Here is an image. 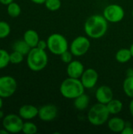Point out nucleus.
I'll use <instances>...</instances> for the list:
<instances>
[{
    "label": "nucleus",
    "mask_w": 133,
    "mask_h": 134,
    "mask_svg": "<svg viewBox=\"0 0 133 134\" xmlns=\"http://www.w3.org/2000/svg\"><path fill=\"white\" fill-rule=\"evenodd\" d=\"M108 29V21L103 15L94 14L85 22L84 31L90 38L98 39L105 35Z\"/></svg>",
    "instance_id": "nucleus-1"
},
{
    "label": "nucleus",
    "mask_w": 133,
    "mask_h": 134,
    "mask_svg": "<svg viewBox=\"0 0 133 134\" xmlns=\"http://www.w3.org/2000/svg\"><path fill=\"white\" fill-rule=\"evenodd\" d=\"M85 87L80 79H74L68 77L65 79L60 84V94L66 99L74 100L78 96L85 93Z\"/></svg>",
    "instance_id": "nucleus-2"
},
{
    "label": "nucleus",
    "mask_w": 133,
    "mask_h": 134,
    "mask_svg": "<svg viewBox=\"0 0 133 134\" xmlns=\"http://www.w3.org/2000/svg\"><path fill=\"white\" fill-rule=\"evenodd\" d=\"M27 56V66L33 71H42L48 64L49 59L45 50L41 49L38 47L31 48Z\"/></svg>",
    "instance_id": "nucleus-3"
},
{
    "label": "nucleus",
    "mask_w": 133,
    "mask_h": 134,
    "mask_svg": "<svg viewBox=\"0 0 133 134\" xmlns=\"http://www.w3.org/2000/svg\"><path fill=\"white\" fill-rule=\"evenodd\" d=\"M110 115L107 105L98 102L90 108L87 118L90 124L99 126L107 122Z\"/></svg>",
    "instance_id": "nucleus-4"
},
{
    "label": "nucleus",
    "mask_w": 133,
    "mask_h": 134,
    "mask_svg": "<svg viewBox=\"0 0 133 134\" xmlns=\"http://www.w3.org/2000/svg\"><path fill=\"white\" fill-rule=\"evenodd\" d=\"M46 41L48 46L47 49L54 55L60 56L69 49L67 39L60 33H53L50 35Z\"/></svg>",
    "instance_id": "nucleus-5"
},
{
    "label": "nucleus",
    "mask_w": 133,
    "mask_h": 134,
    "mask_svg": "<svg viewBox=\"0 0 133 134\" xmlns=\"http://www.w3.org/2000/svg\"><path fill=\"white\" fill-rule=\"evenodd\" d=\"M91 46L88 36L79 35L74 38L69 46L70 51L74 57H82L88 53Z\"/></svg>",
    "instance_id": "nucleus-6"
},
{
    "label": "nucleus",
    "mask_w": 133,
    "mask_h": 134,
    "mask_svg": "<svg viewBox=\"0 0 133 134\" xmlns=\"http://www.w3.org/2000/svg\"><path fill=\"white\" fill-rule=\"evenodd\" d=\"M125 9L118 4H110L107 5L103 12V16L108 23H119L125 17Z\"/></svg>",
    "instance_id": "nucleus-7"
},
{
    "label": "nucleus",
    "mask_w": 133,
    "mask_h": 134,
    "mask_svg": "<svg viewBox=\"0 0 133 134\" xmlns=\"http://www.w3.org/2000/svg\"><path fill=\"white\" fill-rule=\"evenodd\" d=\"M2 125L4 129H5L9 133H17L22 131L24 125L23 119L20 115L9 114L4 117Z\"/></svg>",
    "instance_id": "nucleus-8"
},
{
    "label": "nucleus",
    "mask_w": 133,
    "mask_h": 134,
    "mask_svg": "<svg viewBox=\"0 0 133 134\" xmlns=\"http://www.w3.org/2000/svg\"><path fill=\"white\" fill-rule=\"evenodd\" d=\"M17 88V83L14 78L5 75L0 77V97L2 98L10 97L14 94Z\"/></svg>",
    "instance_id": "nucleus-9"
},
{
    "label": "nucleus",
    "mask_w": 133,
    "mask_h": 134,
    "mask_svg": "<svg viewBox=\"0 0 133 134\" xmlns=\"http://www.w3.org/2000/svg\"><path fill=\"white\" fill-rule=\"evenodd\" d=\"M99 79L98 72L93 68L85 69L80 80L85 89H92L97 83Z\"/></svg>",
    "instance_id": "nucleus-10"
},
{
    "label": "nucleus",
    "mask_w": 133,
    "mask_h": 134,
    "mask_svg": "<svg viewBox=\"0 0 133 134\" xmlns=\"http://www.w3.org/2000/svg\"><path fill=\"white\" fill-rule=\"evenodd\" d=\"M58 115V109L54 104H45L38 108V118L44 122L54 120Z\"/></svg>",
    "instance_id": "nucleus-11"
},
{
    "label": "nucleus",
    "mask_w": 133,
    "mask_h": 134,
    "mask_svg": "<svg viewBox=\"0 0 133 134\" xmlns=\"http://www.w3.org/2000/svg\"><path fill=\"white\" fill-rule=\"evenodd\" d=\"M95 97L97 102L103 104H107L114 98V93L111 87L103 85L100 86L96 90Z\"/></svg>",
    "instance_id": "nucleus-12"
},
{
    "label": "nucleus",
    "mask_w": 133,
    "mask_h": 134,
    "mask_svg": "<svg viewBox=\"0 0 133 134\" xmlns=\"http://www.w3.org/2000/svg\"><path fill=\"white\" fill-rule=\"evenodd\" d=\"M85 71L83 64L79 60H72L67 66V74L68 77L80 79Z\"/></svg>",
    "instance_id": "nucleus-13"
},
{
    "label": "nucleus",
    "mask_w": 133,
    "mask_h": 134,
    "mask_svg": "<svg viewBox=\"0 0 133 134\" xmlns=\"http://www.w3.org/2000/svg\"><path fill=\"white\" fill-rule=\"evenodd\" d=\"M38 108L31 104H24L19 109V115L25 120H31L37 117Z\"/></svg>",
    "instance_id": "nucleus-14"
},
{
    "label": "nucleus",
    "mask_w": 133,
    "mask_h": 134,
    "mask_svg": "<svg viewBox=\"0 0 133 134\" xmlns=\"http://www.w3.org/2000/svg\"><path fill=\"white\" fill-rule=\"evenodd\" d=\"M125 121L120 117H113L107 121V126L109 130L114 133H122L123 129L125 127Z\"/></svg>",
    "instance_id": "nucleus-15"
},
{
    "label": "nucleus",
    "mask_w": 133,
    "mask_h": 134,
    "mask_svg": "<svg viewBox=\"0 0 133 134\" xmlns=\"http://www.w3.org/2000/svg\"><path fill=\"white\" fill-rule=\"evenodd\" d=\"M24 40L31 46V48H34L37 46L38 42L40 39L36 31L29 29L26 31L24 34Z\"/></svg>",
    "instance_id": "nucleus-16"
},
{
    "label": "nucleus",
    "mask_w": 133,
    "mask_h": 134,
    "mask_svg": "<svg viewBox=\"0 0 133 134\" xmlns=\"http://www.w3.org/2000/svg\"><path fill=\"white\" fill-rule=\"evenodd\" d=\"M89 101V97L84 93L74 100V106L78 111H84L88 108Z\"/></svg>",
    "instance_id": "nucleus-17"
},
{
    "label": "nucleus",
    "mask_w": 133,
    "mask_h": 134,
    "mask_svg": "<svg viewBox=\"0 0 133 134\" xmlns=\"http://www.w3.org/2000/svg\"><path fill=\"white\" fill-rule=\"evenodd\" d=\"M132 58V53L130 51V49L122 48L117 51L115 54V59L120 64H125L129 62Z\"/></svg>",
    "instance_id": "nucleus-18"
},
{
    "label": "nucleus",
    "mask_w": 133,
    "mask_h": 134,
    "mask_svg": "<svg viewBox=\"0 0 133 134\" xmlns=\"http://www.w3.org/2000/svg\"><path fill=\"white\" fill-rule=\"evenodd\" d=\"M106 105L111 115H118L123 109V103L118 99L113 98Z\"/></svg>",
    "instance_id": "nucleus-19"
},
{
    "label": "nucleus",
    "mask_w": 133,
    "mask_h": 134,
    "mask_svg": "<svg viewBox=\"0 0 133 134\" xmlns=\"http://www.w3.org/2000/svg\"><path fill=\"white\" fill-rule=\"evenodd\" d=\"M13 49L14 51H17L23 54L24 56L27 55L30 50L31 49V46L23 39V40H18L13 43Z\"/></svg>",
    "instance_id": "nucleus-20"
},
{
    "label": "nucleus",
    "mask_w": 133,
    "mask_h": 134,
    "mask_svg": "<svg viewBox=\"0 0 133 134\" xmlns=\"http://www.w3.org/2000/svg\"><path fill=\"white\" fill-rule=\"evenodd\" d=\"M125 94L129 98H133V76H126L122 85Z\"/></svg>",
    "instance_id": "nucleus-21"
},
{
    "label": "nucleus",
    "mask_w": 133,
    "mask_h": 134,
    "mask_svg": "<svg viewBox=\"0 0 133 134\" xmlns=\"http://www.w3.org/2000/svg\"><path fill=\"white\" fill-rule=\"evenodd\" d=\"M7 13L12 17H17L21 13V8L17 3L13 2L7 5Z\"/></svg>",
    "instance_id": "nucleus-22"
},
{
    "label": "nucleus",
    "mask_w": 133,
    "mask_h": 134,
    "mask_svg": "<svg viewBox=\"0 0 133 134\" xmlns=\"http://www.w3.org/2000/svg\"><path fill=\"white\" fill-rule=\"evenodd\" d=\"M44 4H45L46 9L52 12L57 11L61 7V1L60 0H46Z\"/></svg>",
    "instance_id": "nucleus-23"
},
{
    "label": "nucleus",
    "mask_w": 133,
    "mask_h": 134,
    "mask_svg": "<svg viewBox=\"0 0 133 134\" xmlns=\"http://www.w3.org/2000/svg\"><path fill=\"white\" fill-rule=\"evenodd\" d=\"M22 132L25 134H34L38 132V127L31 122H24Z\"/></svg>",
    "instance_id": "nucleus-24"
},
{
    "label": "nucleus",
    "mask_w": 133,
    "mask_h": 134,
    "mask_svg": "<svg viewBox=\"0 0 133 134\" xmlns=\"http://www.w3.org/2000/svg\"><path fill=\"white\" fill-rule=\"evenodd\" d=\"M9 63V53L6 50L0 49V69L7 67Z\"/></svg>",
    "instance_id": "nucleus-25"
},
{
    "label": "nucleus",
    "mask_w": 133,
    "mask_h": 134,
    "mask_svg": "<svg viewBox=\"0 0 133 134\" xmlns=\"http://www.w3.org/2000/svg\"><path fill=\"white\" fill-rule=\"evenodd\" d=\"M10 26L5 21H0V38H4L10 34Z\"/></svg>",
    "instance_id": "nucleus-26"
},
{
    "label": "nucleus",
    "mask_w": 133,
    "mask_h": 134,
    "mask_svg": "<svg viewBox=\"0 0 133 134\" xmlns=\"http://www.w3.org/2000/svg\"><path fill=\"white\" fill-rule=\"evenodd\" d=\"M24 60V55L17 51H14L9 54V61L11 64H17L23 61Z\"/></svg>",
    "instance_id": "nucleus-27"
},
{
    "label": "nucleus",
    "mask_w": 133,
    "mask_h": 134,
    "mask_svg": "<svg viewBox=\"0 0 133 134\" xmlns=\"http://www.w3.org/2000/svg\"><path fill=\"white\" fill-rule=\"evenodd\" d=\"M73 54L70 50H67L64 53H63L60 57V59L62 60V62L65 63V64H69L70 62H71L73 60Z\"/></svg>",
    "instance_id": "nucleus-28"
},
{
    "label": "nucleus",
    "mask_w": 133,
    "mask_h": 134,
    "mask_svg": "<svg viewBox=\"0 0 133 134\" xmlns=\"http://www.w3.org/2000/svg\"><path fill=\"white\" fill-rule=\"evenodd\" d=\"M122 134H133V127L126 123L125 127L122 131Z\"/></svg>",
    "instance_id": "nucleus-29"
},
{
    "label": "nucleus",
    "mask_w": 133,
    "mask_h": 134,
    "mask_svg": "<svg viewBox=\"0 0 133 134\" xmlns=\"http://www.w3.org/2000/svg\"><path fill=\"white\" fill-rule=\"evenodd\" d=\"M47 41H45V40H39L38 42V45L36 47L41 49H43V50H45V49L47 48Z\"/></svg>",
    "instance_id": "nucleus-30"
},
{
    "label": "nucleus",
    "mask_w": 133,
    "mask_h": 134,
    "mask_svg": "<svg viewBox=\"0 0 133 134\" xmlns=\"http://www.w3.org/2000/svg\"><path fill=\"white\" fill-rule=\"evenodd\" d=\"M129 111H130V114L132 115V117L133 118V98L131 100L130 103H129Z\"/></svg>",
    "instance_id": "nucleus-31"
},
{
    "label": "nucleus",
    "mask_w": 133,
    "mask_h": 134,
    "mask_svg": "<svg viewBox=\"0 0 133 134\" xmlns=\"http://www.w3.org/2000/svg\"><path fill=\"white\" fill-rule=\"evenodd\" d=\"M13 2V0H0V2L2 5H8L9 4H10Z\"/></svg>",
    "instance_id": "nucleus-32"
},
{
    "label": "nucleus",
    "mask_w": 133,
    "mask_h": 134,
    "mask_svg": "<svg viewBox=\"0 0 133 134\" xmlns=\"http://www.w3.org/2000/svg\"><path fill=\"white\" fill-rule=\"evenodd\" d=\"M32 2L35 3V4H38V5H42V4H44L46 0H31Z\"/></svg>",
    "instance_id": "nucleus-33"
},
{
    "label": "nucleus",
    "mask_w": 133,
    "mask_h": 134,
    "mask_svg": "<svg viewBox=\"0 0 133 134\" xmlns=\"http://www.w3.org/2000/svg\"><path fill=\"white\" fill-rule=\"evenodd\" d=\"M126 76H133V68H129L126 71Z\"/></svg>",
    "instance_id": "nucleus-34"
},
{
    "label": "nucleus",
    "mask_w": 133,
    "mask_h": 134,
    "mask_svg": "<svg viewBox=\"0 0 133 134\" xmlns=\"http://www.w3.org/2000/svg\"><path fill=\"white\" fill-rule=\"evenodd\" d=\"M0 133H2V134H8L9 133L5 129H4V130H0Z\"/></svg>",
    "instance_id": "nucleus-35"
},
{
    "label": "nucleus",
    "mask_w": 133,
    "mask_h": 134,
    "mask_svg": "<svg viewBox=\"0 0 133 134\" xmlns=\"http://www.w3.org/2000/svg\"><path fill=\"white\" fill-rule=\"evenodd\" d=\"M2 104H3V103H2V97H0V110L2 108Z\"/></svg>",
    "instance_id": "nucleus-36"
},
{
    "label": "nucleus",
    "mask_w": 133,
    "mask_h": 134,
    "mask_svg": "<svg viewBox=\"0 0 133 134\" xmlns=\"http://www.w3.org/2000/svg\"><path fill=\"white\" fill-rule=\"evenodd\" d=\"M130 51H131V53H132V58H133V43L131 45V46H130Z\"/></svg>",
    "instance_id": "nucleus-37"
},
{
    "label": "nucleus",
    "mask_w": 133,
    "mask_h": 134,
    "mask_svg": "<svg viewBox=\"0 0 133 134\" xmlns=\"http://www.w3.org/2000/svg\"><path fill=\"white\" fill-rule=\"evenodd\" d=\"M2 117H3V113H2V111L0 110V119L2 118Z\"/></svg>",
    "instance_id": "nucleus-38"
},
{
    "label": "nucleus",
    "mask_w": 133,
    "mask_h": 134,
    "mask_svg": "<svg viewBox=\"0 0 133 134\" xmlns=\"http://www.w3.org/2000/svg\"><path fill=\"white\" fill-rule=\"evenodd\" d=\"M132 18H133V9H132Z\"/></svg>",
    "instance_id": "nucleus-39"
}]
</instances>
